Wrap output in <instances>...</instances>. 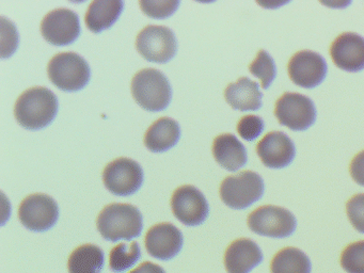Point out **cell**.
Wrapping results in <instances>:
<instances>
[{"mask_svg":"<svg viewBox=\"0 0 364 273\" xmlns=\"http://www.w3.org/2000/svg\"><path fill=\"white\" fill-rule=\"evenodd\" d=\"M124 2L122 0H95L87 10V27L93 32L112 27L122 12Z\"/></svg>","mask_w":364,"mask_h":273,"instance_id":"21","label":"cell"},{"mask_svg":"<svg viewBox=\"0 0 364 273\" xmlns=\"http://www.w3.org/2000/svg\"><path fill=\"white\" fill-rule=\"evenodd\" d=\"M262 262L263 253L251 239H237L225 251V266L228 273H249Z\"/></svg>","mask_w":364,"mask_h":273,"instance_id":"17","label":"cell"},{"mask_svg":"<svg viewBox=\"0 0 364 273\" xmlns=\"http://www.w3.org/2000/svg\"><path fill=\"white\" fill-rule=\"evenodd\" d=\"M332 61L341 70L359 72L364 68V38L355 32L340 34L330 47Z\"/></svg>","mask_w":364,"mask_h":273,"instance_id":"14","label":"cell"},{"mask_svg":"<svg viewBox=\"0 0 364 273\" xmlns=\"http://www.w3.org/2000/svg\"><path fill=\"white\" fill-rule=\"evenodd\" d=\"M248 226L255 234L269 238H287L296 230L295 215L283 207L266 205L253 210L248 217Z\"/></svg>","mask_w":364,"mask_h":273,"instance_id":"6","label":"cell"},{"mask_svg":"<svg viewBox=\"0 0 364 273\" xmlns=\"http://www.w3.org/2000/svg\"><path fill=\"white\" fill-rule=\"evenodd\" d=\"M228 104L240 111H255L262 107L263 94L259 91V83L248 77H242L236 82L230 83L225 90Z\"/></svg>","mask_w":364,"mask_h":273,"instance_id":"19","label":"cell"},{"mask_svg":"<svg viewBox=\"0 0 364 273\" xmlns=\"http://www.w3.org/2000/svg\"><path fill=\"white\" fill-rule=\"evenodd\" d=\"M1 33H3L1 34L3 38L1 57H9L18 46V33L14 23L11 21H8L5 16H1Z\"/></svg>","mask_w":364,"mask_h":273,"instance_id":"30","label":"cell"},{"mask_svg":"<svg viewBox=\"0 0 364 273\" xmlns=\"http://www.w3.org/2000/svg\"><path fill=\"white\" fill-rule=\"evenodd\" d=\"M50 81L63 91H77L90 80L88 62L76 53H60L52 58L48 65Z\"/></svg>","mask_w":364,"mask_h":273,"instance_id":"4","label":"cell"},{"mask_svg":"<svg viewBox=\"0 0 364 273\" xmlns=\"http://www.w3.org/2000/svg\"><path fill=\"white\" fill-rule=\"evenodd\" d=\"M58 112V98L52 90L33 87L21 94L14 106L16 121L28 129H40L52 123Z\"/></svg>","mask_w":364,"mask_h":273,"instance_id":"1","label":"cell"},{"mask_svg":"<svg viewBox=\"0 0 364 273\" xmlns=\"http://www.w3.org/2000/svg\"><path fill=\"white\" fill-rule=\"evenodd\" d=\"M325 58L312 50L296 53L287 65L289 78L295 85L306 89L317 87L327 75Z\"/></svg>","mask_w":364,"mask_h":273,"instance_id":"12","label":"cell"},{"mask_svg":"<svg viewBox=\"0 0 364 273\" xmlns=\"http://www.w3.org/2000/svg\"><path fill=\"white\" fill-rule=\"evenodd\" d=\"M136 48L149 61L165 63L176 55L178 42L176 34L170 28L149 25L138 34Z\"/></svg>","mask_w":364,"mask_h":273,"instance_id":"8","label":"cell"},{"mask_svg":"<svg viewBox=\"0 0 364 273\" xmlns=\"http://www.w3.org/2000/svg\"><path fill=\"white\" fill-rule=\"evenodd\" d=\"M181 128L178 122L171 117H164L157 119L144 134V145L155 153L168 151L178 143Z\"/></svg>","mask_w":364,"mask_h":273,"instance_id":"20","label":"cell"},{"mask_svg":"<svg viewBox=\"0 0 364 273\" xmlns=\"http://www.w3.org/2000/svg\"><path fill=\"white\" fill-rule=\"evenodd\" d=\"M347 217L358 232L364 234V193L355 194L346 204Z\"/></svg>","mask_w":364,"mask_h":273,"instance_id":"29","label":"cell"},{"mask_svg":"<svg viewBox=\"0 0 364 273\" xmlns=\"http://www.w3.org/2000/svg\"><path fill=\"white\" fill-rule=\"evenodd\" d=\"M274 115L281 125L300 132L308 129L314 124L316 108L308 96L287 92L277 100Z\"/></svg>","mask_w":364,"mask_h":273,"instance_id":"7","label":"cell"},{"mask_svg":"<svg viewBox=\"0 0 364 273\" xmlns=\"http://www.w3.org/2000/svg\"><path fill=\"white\" fill-rule=\"evenodd\" d=\"M351 177L358 185L364 187V149L353 157L349 166Z\"/></svg>","mask_w":364,"mask_h":273,"instance_id":"31","label":"cell"},{"mask_svg":"<svg viewBox=\"0 0 364 273\" xmlns=\"http://www.w3.org/2000/svg\"><path fill=\"white\" fill-rule=\"evenodd\" d=\"M312 264L306 253L297 247H284L272 258V273H311Z\"/></svg>","mask_w":364,"mask_h":273,"instance_id":"23","label":"cell"},{"mask_svg":"<svg viewBox=\"0 0 364 273\" xmlns=\"http://www.w3.org/2000/svg\"><path fill=\"white\" fill-rule=\"evenodd\" d=\"M146 251L153 257L169 260L182 249L183 235L171 223H159L148 230L144 240Z\"/></svg>","mask_w":364,"mask_h":273,"instance_id":"16","label":"cell"},{"mask_svg":"<svg viewBox=\"0 0 364 273\" xmlns=\"http://www.w3.org/2000/svg\"><path fill=\"white\" fill-rule=\"evenodd\" d=\"M18 218L28 230L44 232L56 224L59 218L58 204L48 194H31L21 203Z\"/></svg>","mask_w":364,"mask_h":273,"instance_id":"10","label":"cell"},{"mask_svg":"<svg viewBox=\"0 0 364 273\" xmlns=\"http://www.w3.org/2000/svg\"><path fill=\"white\" fill-rule=\"evenodd\" d=\"M41 33L52 44H71L80 33V17L71 9H55L42 19Z\"/></svg>","mask_w":364,"mask_h":273,"instance_id":"13","label":"cell"},{"mask_svg":"<svg viewBox=\"0 0 364 273\" xmlns=\"http://www.w3.org/2000/svg\"><path fill=\"white\" fill-rule=\"evenodd\" d=\"M103 181L112 193L120 196H131L141 187L144 170L131 158H117L104 168Z\"/></svg>","mask_w":364,"mask_h":273,"instance_id":"9","label":"cell"},{"mask_svg":"<svg viewBox=\"0 0 364 273\" xmlns=\"http://www.w3.org/2000/svg\"><path fill=\"white\" fill-rule=\"evenodd\" d=\"M221 200L233 209H244L257 202L264 194V181L252 171L225 177L219 189Z\"/></svg>","mask_w":364,"mask_h":273,"instance_id":"5","label":"cell"},{"mask_svg":"<svg viewBox=\"0 0 364 273\" xmlns=\"http://www.w3.org/2000/svg\"><path fill=\"white\" fill-rule=\"evenodd\" d=\"M263 119L257 115H246L240 119L237 124V132L247 141L255 140L264 130Z\"/></svg>","mask_w":364,"mask_h":273,"instance_id":"28","label":"cell"},{"mask_svg":"<svg viewBox=\"0 0 364 273\" xmlns=\"http://www.w3.org/2000/svg\"><path fill=\"white\" fill-rule=\"evenodd\" d=\"M132 94L136 102L146 110L161 111L169 105L172 90L163 72L148 68L139 70L133 77Z\"/></svg>","mask_w":364,"mask_h":273,"instance_id":"3","label":"cell"},{"mask_svg":"<svg viewBox=\"0 0 364 273\" xmlns=\"http://www.w3.org/2000/svg\"><path fill=\"white\" fill-rule=\"evenodd\" d=\"M171 208L176 219L188 226L203 223L208 215L205 196L193 185L181 186L173 192Z\"/></svg>","mask_w":364,"mask_h":273,"instance_id":"11","label":"cell"},{"mask_svg":"<svg viewBox=\"0 0 364 273\" xmlns=\"http://www.w3.org/2000/svg\"><path fill=\"white\" fill-rule=\"evenodd\" d=\"M257 153L264 166L282 168L291 164L296 155L295 144L287 134L272 132L266 134L257 145Z\"/></svg>","mask_w":364,"mask_h":273,"instance_id":"15","label":"cell"},{"mask_svg":"<svg viewBox=\"0 0 364 273\" xmlns=\"http://www.w3.org/2000/svg\"><path fill=\"white\" fill-rule=\"evenodd\" d=\"M212 149L216 161L231 172L240 170L248 159L246 147L232 134H223L216 136Z\"/></svg>","mask_w":364,"mask_h":273,"instance_id":"18","label":"cell"},{"mask_svg":"<svg viewBox=\"0 0 364 273\" xmlns=\"http://www.w3.org/2000/svg\"><path fill=\"white\" fill-rule=\"evenodd\" d=\"M104 252L97 245H82L70 255L68 268L70 273H101L103 270Z\"/></svg>","mask_w":364,"mask_h":273,"instance_id":"22","label":"cell"},{"mask_svg":"<svg viewBox=\"0 0 364 273\" xmlns=\"http://www.w3.org/2000/svg\"><path fill=\"white\" fill-rule=\"evenodd\" d=\"M249 70L261 80V85L264 90H267L276 78L277 68L274 60L263 49L259 51L255 61L249 65Z\"/></svg>","mask_w":364,"mask_h":273,"instance_id":"25","label":"cell"},{"mask_svg":"<svg viewBox=\"0 0 364 273\" xmlns=\"http://www.w3.org/2000/svg\"><path fill=\"white\" fill-rule=\"evenodd\" d=\"M139 4L144 13L149 16L153 18H167L176 12V9L180 6V1L178 0H163V1L141 0Z\"/></svg>","mask_w":364,"mask_h":273,"instance_id":"27","label":"cell"},{"mask_svg":"<svg viewBox=\"0 0 364 273\" xmlns=\"http://www.w3.org/2000/svg\"><path fill=\"white\" fill-rule=\"evenodd\" d=\"M341 266L347 273H364V240L345 247L341 255Z\"/></svg>","mask_w":364,"mask_h":273,"instance_id":"26","label":"cell"},{"mask_svg":"<svg viewBox=\"0 0 364 273\" xmlns=\"http://www.w3.org/2000/svg\"><path fill=\"white\" fill-rule=\"evenodd\" d=\"M140 256H141V251L136 241H133L131 245L120 243L110 251V269L114 272H124L139 260Z\"/></svg>","mask_w":364,"mask_h":273,"instance_id":"24","label":"cell"},{"mask_svg":"<svg viewBox=\"0 0 364 273\" xmlns=\"http://www.w3.org/2000/svg\"><path fill=\"white\" fill-rule=\"evenodd\" d=\"M129 273H166L165 270L159 264H153L151 262H146L140 264L138 268L134 269Z\"/></svg>","mask_w":364,"mask_h":273,"instance_id":"32","label":"cell"},{"mask_svg":"<svg viewBox=\"0 0 364 273\" xmlns=\"http://www.w3.org/2000/svg\"><path fill=\"white\" fill-rule=\"evenodd\" d=\"M97 225L104 239L116 242L139 236L144 223L139 209L131 204L114 203L100 213Z\"/></svg>","mask_w":364,"mask_h":273,"instance_id":"2","label":"cell"}]
</instances>
